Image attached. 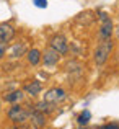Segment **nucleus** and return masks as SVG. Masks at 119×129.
<instances>
[{
    "instance_id": "1",
    "label": "nucleus",
    "mask_w": 119,
    "mask_h": 129,
    "mask_svg": "<svg viewBox=\"0 0 119 129\" xmlns=\"http://www.w3.org/2000/svg\"><path fill=\"white\" fill-rule=\"evenodd\" d=\"M113 47L114 44L111 39H104V41H100V44L96 46V49H95V54H93V59H95V64H96L98 67L104 66L108 60V57H109V54L113 52Z\"/></svg>"
},
{
    "instance_id": "2",
    "label": "nucleus",
    "mask_w": 119,
    "mask_h": 129,
    "mask_svg": "<svg viewBox=\"0 0 119 129\" xmlns=\"http://www.w3.org/2000/svg\"><path fill=\"white\" fill-rule=\"evenodd\" d=\"M7 114H8V119L13 121V123H16V124H21V123H25L26 119H29V111L26 110V108L20 106L18 103L13 105Z\"/></svg>"
},
{
    "instance_id": "3",
    "label": "nucleus",
    "mask_w": 119,
    "mask_h": 129,
    "mask_svg": "<svg viewBox=\"0 0 119 129\" xmlns=\"http://www.w3.org/2000/svg\"><path fill=\"white\" fill-rule=\"evenodd\" d=\"M65 96H67L65 90H64V88L56 87V88H51V90H47L46 93H44V101L54 106V105L64 101V100H65Z\"/></svg>"
},
{
    "instance_id": "4",
    "label": "nucleus",
    "mask_w": 119,
    "mask_h": 129,
    "mask_svg": "<svg viewBox=\"0 0 119 129\" xmlns=\"http://www.w3.org/2000/svg\"><path fill=\"white\" fill-rule=\"evenodd\" d=\"M49 47H52L54 51H57L60 56H64V54L69 52V43H67L65 36H62V35L52 36L51 41H49Z\"/></svg>"
},
{
    "instance_id": "5",
    "label": "nucleus",
    "mask_w": 119,
    "mask_h": 129,
    "mask_svg": "<svg viewBox=\"0 0 119 129\" xmlns=\"http://www.w3.org/2000/svg\"><path fill=\"white\" fill-rule=\"evenodd\" d=\"M41 60H43V64L46 67H54V66H57V64H59L60 54L57 52V51H54L52 47H47V49L41 54Z\"/></svg>"
},
{
    "instance_id": "6",
    "label": "nucleus",
    "mask_w": 119,
    "mask_h": 129,
    "mask_svg": "<svg viewBox=\"0 0 119 129\" xmlns=\"http://www.w3.org/2000/svg\"><path fill=\"white\" fill-rule=\"evenodd\" d=\"M15 38V28L10 23H2L0 25V44H8Z\"/></svg>"
},
{
    "instance_id": "7",
    "label": "nucleus",
    "mask_w": 119,
    "mask_h": 129,
    "mask_svg": "<svg viewBox=\"0 0 119 129\" xmlns=\"http://www.w3.org/2000/svg\"><path fill=\"white\" fill-rule=\"evenodd\" d=\"M113 31H114V25L111 21V18L101 21V26H100V31H98V38L100 41H104V39H111L113 36Z\"/></svg>"
},
{
    "instance_id": "8",
    "label": "nucleus",
    "mask_w": 119,
    "mask_h": 129,
    "mask_svg": "<svg viewBox=\"0 0 119 129\" xmlns=\"http://www.w3.org/2000/svg\"><path fill=\"white\" fill-rule=\"evenodd\" d=\"M7 52H8L10 59H20V57L25 56L28 51H26V44L25 43H15L8 51H7Z\"/></svg>"
},
{
    "instance_id": "9",
    "label": "nucleus",
    "mask_w": 119,
    "mask_h": 129,
    "mask_svg": "<svg viewBox=\"0 0 119 129\" xmlns=\"http://www.w3.org/2000/svg\"><path fill=\"white\" fill-rule=\"evenodd\" d=\"M41 90H43V83H41L39 80H31L29 83H26V85H25V91L28 95H31V96L39 95Z\"/></svg>"
},
{
    "instance_id": "10",
    "label": "nucleus",
    "mask_w": 119,
    "mask_h": 129,
    "mask_svg": "<svg viewBox=\"0 0 119 129\" xmlns=\"http://www.w3.org/2000/svg\"><path fill=\"white\" fill-rule=\"evenodd\" d=\"M25 98V93H23L21 90H15V91H10V93H7L5 96H3V100L8 101V103H20V101Z\"/></svg>"
},
{
    "instance_id": "11",
    "label": "nucleus",
    "mask_w": 119,
    "mask_h": 129,
    "mask_svg": "<svg viewBox=\"0 0 119 129\" xmlns=\"http://www.w3.org/2000/svg\"><path fill=\"white\" fill-rule=\"evenodd\" d=\"M26 57H28V62L31 64L33 67L39 66L41 62V51L39 49H29L28 52H26Z\"/></svg>"
},
{
    "instance_id": "12",
    "label": "nucleus",
    "mask_w": 119,
    "mask_h": 129,
    "mask_svg": "<svg viewBox=\"0 0 119 129\" xmlns=\"http://www.w3.org/2000/svg\"><path fill=\"white\" fill-rule=\"evenodd\" d=\"M29 118H31L33 124H34L36 127H43L44 124H46V118H44V113H41V111L36 110L34 113H29Z\"/></svg>"
},
{
    "instance_id": "13",
    "label": "nucleus",
    "mask_w": 119,
    "mask_h": 129,
    "mask_svg": "<svg viewBox=\"0 0 119 129\" xmlns=\"http://www.w3.org/2000/svg\"><path fill=\"white\" fill-rule=\"evenodd\" d=\"M90 119H91V113H90L88 110H83V111L78 114V118H77V121H78L80 126H87V124L90 123Z\"/></svg>"
},
{
    "instance_id": "14",
    "label": "nucleus",
    "mask_w": 119,
    "mask_h": 129,
    "mask_svg": "<svg viewBox=\"0 0 119 129\" xmlns=\"http://www.w3.org/2000/svg\"><path fill=\"white\" fill-rule=\"evenodd\" d=\"M33 2H34V5L38 8H46L47 7V0H33Z\"/></svg>"
},
{
    "instance_id": "15",
    "label": "nucleus",
    "mask_w": 119,
    "mask_h": 129,
    "mask_svg": "<svg viewBox=\"0 0 119 129\" xmlns=\"http://www.w3.org/2000/svg\"><path fill=\"white\" fill-rule=\"evenodd\" d=\"M100 129H119V124L113 123V124H104V126H101Z\"/></svg>"
},
{
    "instance_id": "16",
    "label": "nucleus",
    "mask_w": 119,
    "mask_h": 129,
    "mask_svg": "<svg viewBox=\"0 0 119 129\" xmlns=\"http://www.w3.org/2000/svg\"><path fill=\"white\" fill-rule=\"evenodd\" d=\"M7 54V47H5V44H0V60L3 59V56Z\"/></svg>"
},
{
    "instance_id": "17",
    "label": "nucleus",
    "mask_w": 119,
    "mask_h": 129,
    "mask_svg": "<svg viewBox=\"0 0 119 129\" xmlns=\"http://www.w3.org/2000/svg\"><path fill=\"white\" fill-rule=\"evenodd\" d=\"M116 36H117V39H119V26L116 28Z\"/></svg>"
},
{
    "instance_id": "18",
    "label": "nucleus",
    "mask_w": 119,
    "mask_h": 129,
    "mask_svg": "<svg viewBox=\"0 0 119 129\" xmlns=\"http://www.w3.org/2000/svg\"><path fill=\"white\" fill-rule=\"evenodd\" d=\"M117 62H119V52H117Z\"/></svg>"
},
{
    "instance_id": "19",
    "label": "nucleus",
    "mask_w": 119,
    "mask_h": 129,
    "mask_svg": "<svg viewBox=\"0 0 119 129\" xmlns=\"http://www.w3.org/2000/svg\"><path fill=\"white\" fill-rule=\"evenodd\" d=\"M0 110H2V103H0Z\"/></svg>"
}]
</instances>
